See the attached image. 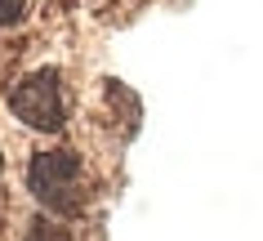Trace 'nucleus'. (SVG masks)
I'll list each match as a JSON object with an SVG mask.
<instances>
[{
	"instance_id": "1",
	"label": "nucleus",
	"mask_w": 263,
	"mask_h": 241,
	"mask_svg": "<svg viewBox=\"0 0 263 241\" xmlns=\"http://www.w3.org/2000/svg\"><path fill=\"white\" fill-rule=\"evenodd\" d=\"M27 183H31V192H36V201H41L45 210H58V214L81 210V201H85L81 156L67 152V147H49V152L31 156Z\"/></svg>"
},
{
	"instance_id": "2",
	"label": "nucleus",
	"mask_w": 263,
	"mask_h": 241,
	"mask_svg": "<svg viewBox=\"0 0 263 241\" xmlns=\"http://www.w3.org/2000/svg\"><path fill=\"white\" fill-rule=\"evenodd\" d=\"M9 107L31 129H58L63 125V85H58V71L41 67V71H31V76H23L9 89Z\"/></svg>"
},
{
	"instance_id": "3",
	"label": "nucleus",
	"mask_w": 263,
	"mask_h": 241,
	"mask_svg": "<svg viewBox=\"0 0 263 241\" xmlns=\"http://www.w3.org/2000/svg\"><path fill=\"white\" fill-rule=\"evenodd\" d=\"M27 241H71V237H67V228L54 224V219H31Z\"/></svg>"
},
{
	"instance_id": "4",
	"label": "nucleus",
	"mask_w": 263,
	"mask_h": 241,
	"mask_svg": "<svg viewBox=\"0 0 263 241\" xmlns=\"http://www.w3.org/2000/svg\"><path fill=\"white\" fill-rule=\"evenodd\" d=\"M18 9H23V0H0V27H5V23H14Z\"/></svg>"
}]
</instances>
